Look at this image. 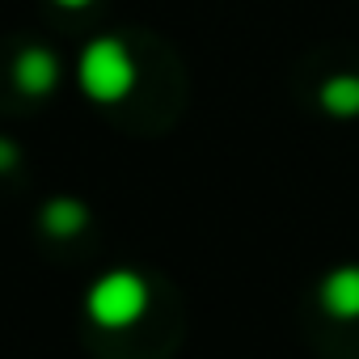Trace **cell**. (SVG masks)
<instances>
[{
  "mask_svg": "<svg viewBox=\"0 0 359 359\" xmlns=\"http://www.w3.org/2000/svg\"><path fill=\"white\" fill-rule=\"evenodd\" d=\"M55 5H64V9H85V5H93V0H55Z\"/></svg>",
  "mask_w": 359,
  "mask_h": 359,
  "instance_id": "obj_8",
  "label": "cell"
},
{
  "mask_svg": "<svg viewBox=\"0 0 359 359\" xmlns=\"http://www.w3.org/2000/svg\"><path fill=\"white\" fill-rule=\"evenodd\" d=\"M13 165H18V148H13L5 135H0V173H9Z\"/></svg>",
  "mask_w": 359,
  "mask_h": 359,
  "instance_id": "obj_7",
  "label": "cell"
},
{
  "mask_svg": "<svg viewBox=\"0 0 359 359\" xmlns=\"http://www.w3.org/2000/svg\"><path fill=\"white\" fill-rule=\"evenodd\" d=\"M321 309L338 321L359 317V266H338L321 279Z\"/></svg>",
  "mask_w": 359,
  "mask_h": 359,
  "instance_id": "obj_4",
  "label": "cell"
},
{
  "mask_svg": "<svg viewBox=\"0 0 359 359\" xmlns=\"http://www.w3.org/2000/svg\"><path fill=\"white\" fill-rule=\"evenodd\" d=\"M43 224H47L55 237H72V233H81V229L89 224V212H85V203H76V199H51V203L43 208Z\"/></svg>",
  "mask_w": 359,
  "mask_h": 359,
  "instance_id": "obj_6",
  "label": "cell"
},
{
  "mask_svg": "<svg viewBox=\"0 0 359 359\" xmlns=\"http://www.w3.org/2000/svg\"><path fill=\"white\" fill-rule=\"evenodd\" d=\"M89 317L102 325V330H127L144 317L148 309V283L135 275V271H110L102 275L93 287H89V300H85Z\"/></svg>",
  "mask_w": 359,
  "mask_h": 359,
  "instance_id": "obj_2",
  "label": "cell"
},
{
  "mask_svg": "<svg viewBox=\"0 0 359 359\" xmlns=\"http://www.w3.org/2000/svg\"><path fill=\"white\" fill-rule=\"evenodd\" d=\"M76 76H81V89L93 102H123L131 93V85H135V60H131L127 43H118V39H93L81 51Z\"/></svg>",
  "mask_w": 359,
  "mask_h": 359,
  "instance_id": "obj_1",
  "label": "cell"
},
{
  "mask_svg": "<svg viewBox=\"0 0 359 359\" xmlns=\"http://www.w3.org/2000/svg\"><path fill=\"white\" fill-rule=\"evenodd\" d=\"M13 81H18L22 93L43 97V93H51V89L60 85V60H55L51 51H43V47H26V51L13 60Z\"/></svg>",
  "mask_w": 359,
  "mask_h": 359,
  "instance_id": "obj_3",
  "label": "cell"
},
{
  "mask_svg": "<svg viewBox=\"0 0 359 359\" xmlns=\"http://www.w3.org/2000/svg\"><path fill=\"white\" fill-rule=\"evenodd\" d=\"M321 110L334 114V118H355L359 114V76L355 72L330 76L321 85Z\"/></svg>",
  "mask_w": 359,
  "mask_h": 359,
  "instance_id": "obj_5",
  "label": "cell"
}]
</instances>
